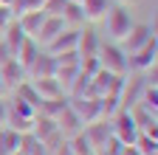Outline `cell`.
<instances>
[{
	"label": "cell",
	"instance_id": "21",
	"mask_svg": "<svg viewBox=\"0 0 158 155\" xmlns=\"http://www.w3.org/2000/svg\"><path fill=\"white\" fill-rule=\"evenodd\" d=\"M43 6H45V0H11L14 17H20L23 11H37V9H43Z\"/></svg>",
	"mask_w": 158,
	"mask_h": 155
},
{
	"label": "cell",
	"instance_id": "12",
	"mask_svg": "<svg viewBox=\"0 0 158 155\" xmlns=\"http://www.w3.org/2000/svg\"><path fill=\"white\" fill-rule=\"evenodd\" d=\"M31 79H43V76H54V56L51 54H37L34 56V62L28 65L26 71Z\"/></svg>",
	"mask_w": 158,
	"mask_h": 155
},
{
	"label": "cell",
	"instance_id": "6",
	"mask_svg": "<svg viewBox=\"0 0 158 155\" xmlns=\"http://www.w3.org/2000/svg\"><path fill=\"white\" fill-rule=\"evenodd\" d=\"M155 54H158V43H155V37H152L147 45H141L135 54L127 56V65L135 68V71H152L155 68Z\"/></svg>",
	"mask_w": 158,
	"mask_h": 155
},
{
	"label": "cell",
	"instance_id": "27",
	"mask_svg": "<svg viewBox=\"0 0 158 155\" xmlns=\"http://www.w3.org/2000/svg\"><path fill=\"white\" fill-rule=\"evenodd\" d=\"M71 3H79V0H71Z\"/></svg>",
	"mask_w": 158,
	"mask_h": 155
},
{
	"label": "cell",
	"instance_id": "8",
	"mask_svg": "<svg viewBox=\"0 0 158 155\" xmlns=\"http://www.w3.org/2000/svg\"><path fill=\"white\" fill-rule=\"evenodd\" d=\"M62 28H68V23L62 20V17H59V14H48L45 20H43V26H40V31L34 34V43H37L40 48H45Z\"/></svg>",
	"mask_w": 158,
	"mask_h": 155
},
{
	"label": "cell",
	"instance_id": "4",
	"mask_svg": "<svg viewBox=\"0 0 158 155\" xmlns=\"http://www.w3.org/2000/svg\"><path fill=\"white\" fill-rule=\"evenodd\" d=\"M71 110L79 116V121L82 124H93L99 119H105V113H102V99H96V96H79V99L71 102Z\"/></svg>",
	"mask_w": 158,
	"mask_h": 155
},
{
	"label": "cell",
	"instance_id": "24",
	"mask_svg": "<svg viewBox=\"0 0 158 155\" xmlns=\"http://www.w3.org/2000/svg\"><path fill=\"white\" fill-rule=\"evenodd\" d=\"M3 90H6V85H3V79H0V96H3Z\"/></svg>",
	"mask_w": 158,
	"mask_h": 155
},
{
	"label": "cell",
	"instance_id": "25",
	"mask_svg": "<svg viewBox=\"0 0 158 155\" xmlns=\"http://www.w3.org/2000/svg\"><path fill=\"white\" fill-rule=\"evenodd\" d=\"M0 40H3V31H0Z\"/></svg>",
	"mask_w": 158,
	"mask_h": 155
},
{
	"label": "cell",
	"instance_id": "20",
	"mask_svg": "<svg viewBox=\"0 0 158 155\" xmlns=\"http://www.w3.org/2000/svg\"><path fill=\"white\" fill-rule=\"evenodd\" d=\"M17 96H20L23 102H28L34 110H37V107H43V99L37 96V90L31 88V82H23V85H17Z\"/></svg>",
	"mask_w": 158,
	"mask_h": 155
},
{
	"label": "cell",
	"instance_id": "18",
	"mask_svg": "<svg viewBox=\"0 0 158 155\" xmlns=\"http://www.w3.org/2000/svg\"><path fill=\"white\" fill-rule=\"evenodd\" d=\"M133 149H135V155H158V141H155V135L138 133V138H135Z\"/></svg>",
	"mask_w": 158,
	"mask_h": 155
},
{
	"label": "cell",
	"instance_id": "14",
	"mask_svg": "<svg viewBox=\"0 0 158 155\" xmlns=\"http://www.w3.org/2000/svg\"><path fill=\"white\" fill-rule=\"evenodd\" d=\"M23 40H26V34H23V28L17 26V20H14V23H9V26L3 28V45L9 48V54H11V56L17 54V48H20V45H23Z\"/></svg>",
	"mask_w": 158,
	"mask_h": 155
},
{
	"label": "cell",
	"instance_id": "22",
	"mask_svg": "<svg viewBox=\"0 0 158 155\" xmlns=\"http://www.w3.org/2000/svg\"><path fill=\"white\" fill-rule=\"evenodd\" d=\"M9 23H14V11H11V6L0 3V31H3Z\"/></svg>",
	"mask_w": 158,
	"mask_h": 155
},
{
	"label": "cell",
	"instance_id": "11",
	"mask_svg": "<svg viewBox=\"0 0 158 155\" xmlns=\"http://www.w3.org/2000/svg\"><path fill=\"white\" fill-rule=\"evenodd\" d=\"M45 17H48V14H45L43 9H37V11H23V14L17 17V26L23 28L26 37H31V40H34V34L40 31V26H43Z\"/></svg>",
	"mask_w": 158,
	"mask_h": 155
},
{
	"label": "cell",
	"instance_id": "7",
	"mask_svg": "<svg viewBox=\"0 0 158 155\" xmlns=\"http://www.w3.org/2000/svg\"><path fill=\"white\" fill-rule=\"evenodd\" d=\"M76 43H79V28H62L54 40L45 45V51L51 56H59V54H68V51H76Z\"/></svg>",
	"mask_w": 158,
	"mask_h": 155
},
{
	"label": "cell",
	"instance_id": "2",
	"mask_svg": "<svg viewBox=\"0 0 158 155\" xmlns=\"http://www.w3.org/2000/svg\"><path fill=\"white\" fill-rule=\"evenodd\" d=\"M96 59H99V65H102L105 71H110V73H116V76H124L127 71H130V65H127V54L122 51V45L118 43H102L99 45V51H96Z\"/></svg>",
	"mask_w": 158,
	"mask_h": 155
},
{
	"label": "cell",
	"instance_id": "16",
	"mask_svg": "<svg viewBox=\"0 0 158 155\" xmlns=\"http://www.w3.org/2000/svg\"><path fill=\"white\" fill-rule=\"evenodd\" d=\"M99 45H102V43L96 40L93 31H79V43H76V54L79 56H96Z\"/></svg>",
	"mask_w": 158,
	"mask_h": 155
},
{
	"label": "cell",
	"instance_id": "23",
	"mask_svg": "<svg viewBox=\"0 0 158 155\" xmlns=\"http://www.w3.org/2000/svg\"><path fill=\"white\" fill-rule=\"evenodd\" d=\"M6 121H9V104H6L3 96H0V130L6 127Z\"/></svg>",
	"mask_w": 158,
	"mask_h": 155
},
{
	"label": "cell",
	"instance_id": "1",
	"mask_svg": "<svg viewBox=\"0 0 158 155\" xmlns=\"http://www.w3.org/2000/svg\"><path fill=\"white\" fill-rule=\"evenodd\" d=\"M102 20H105V28H107L110 43H122L124 37L130 34V28H133V17H130V11H127V6H124V3L110 6V9L105 11Z\"/></svg>",
	"mask_w": 158,
	"mask_h": 155
},
{
	"label": "cell",
	"instance_id": "26",
	"mask_svg": "<svg viewBox=\"0 0 158 155\" xmlns=\"http://www.w3.org/2000/svg\"><path fill=\"white\" fill-rule=\"evenodd\" d=\"M118 3H127V0H118Z\"/></svg>",
	"mask_w": 158,
	"mask_h": 155
},
{
	"label": "cell",
	"instance_id": "5",
	"mask_svg": "<svg viewBox=\"0 0 158 155\" xmlns=\"http://www.w3.org/2000/svg\"><path fill=\"white\" fill-rule=\"evenodd\" d=\"M152 37H155L152 26H144V23H133L130 34H127V37H124V40L118 43V45H122V51L130 56V54H135V51L141 48V45H147V43L152 40Z\"/></svg>",
	"mask_w": 158,
	"mask_h": 155
},
{
	"label": "cell",
	"instance_id": "15",
	"mask_svg": "<svg viewBox=\"0 0 158 155\" xmlns=\"http://www.w3.org/2000/svg\"><path fill=\"white\" fill-rule=\"evenodd\" d=\"M68 144H71V155H96V149H93V144H90V138H88L85 130L73 133L71 138H68Z\"/></svg>",
	"mask_w": 158,
	"mask_h": 155
},
{
	"label": "cell",
	"instance_id": "9",
	"mask_svg": "<svg viewBox=\"0 0 158 155\" xmlns=\"http://www.w3.org/2000/svg\"><path fill=\"white\" fill-rule=\"evenodd\" d=\"M26 68L20 65L14 56H9L6 62H0V79H3V85L6 88H17V85H23L26 82Z\"/></svg>",
	"mask_w": 158,
	"mask_h": 155
},
{
	"label": "cell",
	"instance_id": "13",
	"mask_svg": "<svg viewBox=\"0 0 158 155\" xmlns=\"http://www.w3.org/2000/svg\"><path fill=\"white\" fill-rule=\"evenodd\" d=\"M79 6H82V17L88 23H96V20H102L105 11L110 9L107 0H79Z\"/></svg>",
	"mask_w": 158,
	"mask_h": 155
},
{
	"label": "cell",
	"instance_id": "19",
	"mask_svg": "<svg viewBox=\"0 0 158 155\" xmlns=\"http://www.w3.org/2000/svg\"><path fill=\"white\" fill-rule=\"evenodd\" d=\"M59 17H62L65 23H85L82 6H79V3H71V0H65V6H62V11H59Z\"/></svg>",
	"mask_w": 158,
	"mask_h": 155
},
{
	"label": "cell",
	"instance_id": "17",
	"mask_svg": "<svg viewBox=\"0 0 158 155\" xmlns=\"http://www.w3.org/2000/svg\"><path fill=\"white\" fill-rule=\"evenodd\" d=\"M37 54H40V45L31 40V37H26V40H23V45H20V48H17V54H14V59H17L20 65L28 71V65L34 62V56H37Z\"/></svg>",
	"mask_w": 158,
	"mask_h": 155
},
{
	"label": "cell",
	"instance_id": "3",
	"mask_svg": "<svg viewBox=\"0 0 158 155\" xmlns=\"http://www.w3.org/2000/svg\"><path fill=\"white\" fill-rule=\"evenodd\" d=\"M138 133H141V130L135 127V121H133L130 110H116V113H113V124H110V135H113V138H116L118 144H122L124 149L135 144Z\"/></svg>",
	"mask_w": 158,
	"mask_h": 155
},
{
	"label": "cell",
	"instance_id": "10",
	"mask_svg": "<svg viewBox=\"0 0 158 155\" xmlns=\"http://www.w3.org/2000/svg\"><path fill=\"white\" fill-rule=\"evenodd\" d=\"M31 88L37 90V96L43 102H56V99H62V85H59L54 76H43V79H31Z\"/></svg>",
	"mask_w": 158,
	"mask_h": 155
}]
</instances>
